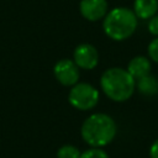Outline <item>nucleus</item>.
<instances>
[{
  "label": "nucleus",
  "instance_id": "f257e3e1",
  "mask_svg": "<svg viewBox=\"0 0 158 158\" xmlns=\"http://www.w3.org/2000/svg\"><path fill=\"white\" fill-rule=\"evenodd\" d=\"M116 123L106 114H93L81 125V137L90 146L101 148L116 136Z\"/></svg>",
  "mask_w": 158,
  "mask_h": 158
},
{
  "label": "nucleus",
  "instance_id": "f03ea898",
  "mask_svg": "<svg viewBox=\"0 0 158 158\" xmlns=\"http://www.w3.org/2000/svg\"><path fill=\"white\" fill-rule=\"evenodd\" d=\"M100 85L106 96L121 102L131 98L136 88V80L126 69L110 68L101 75Z\"/></svg>",
  "mask_w": 158,
  "mask_h": 158
},
{
  "label": "nucleus",
  "instance_id": "7ed1b4c3",
  "mask_svg": "<svg viewBox=\"0 0 158 158\" xmlns=\"http://www.w3.org/2000/svg\"><path fill=\"white\" fill-rule=\"evenodd\" d=\"M104 31L114 41L128 38L137 28V16L135 11L126 7H115L106 14L104 20Z\"/></svg>",
  "mask_w": 158,
  "mask_h": 158
},
{
  "label": "nucleus",
  "instance_id": "20e7f679",
  "mask_svg": "<svg viewBox=\"0 0 158 158\" xmlns=\"http://www.w3.org/2000/svg\"><path fill=\"white\" fill-rule=\"evenodd\" d=\"M68 100L73 107L86 111L99 102V91L88 83H79L70 89Z\"/></svg>",
  "mask_w": 158,
  "mask_h": 158
},
{
  "label": "nucleus",
  "instance_id": "39448f33",
  "mask_svg": "<svg viewBox=\"0 0 158 158\" xmlns=\"http://www.w3.org/2000/svg\"><path fill=\"white\" fill-rule=\"evenodd\" d=\"M79 67L70 59H62L54 65V75L57 80L65 85H75L79 80Z\"/></svg>",
  "mask_w": 158,
  "mask_h": 158
},
{
  "label": "nucleus",
  "instance_id": "423d86ee",
  "mask_svg": "<svg viewBox=\"0 0 158 158\" xmlns=\"http://www.w3.org/2000/svg\"><path fill=\"white\" fill-rule=\"evenodd\" d=\"M74 62L81 69H94L99 62V53L96 48L89 43L79 44L74 51Z\"/></svg>",
  "mask_w": 158,
  "mask_h": 158
},
{
  "label": "nucleus",
  "instance_id": "0eeeda50",
  "mask_svg": "<svg viewBox=\"0 0 158 158\" xmlns=\"http://www.w3.org/2000/svg\"><path fill=\"white\" fill-rule=\"evenodd\" d=\"M107 2L106 0H81L80 12L89 21H98L106 15Z\"/></svg>",
  "mask_w": 158,
  "mask_h": 158
},
{
  "label": "nucleus",
  "instance_id": "6e6552de",
  "mask_svg": "<svg viewBox=\"0 0 158 158\" xmlns=\"http://www.w3.org/2000/svg\"><path fill=\"white\" fill-rule=\"evenodd\" d=\"M149 69H151V63L148 58L142 57V56H138L131 59L127 67V72L133 77L135 80H138L146 77L147 74H149Z\"/></svg>",
  "mask_w": 158,
  "mask_h": 158
},
{
  "label": "nucleus",
  "instance_id": "1a4fd4ad",
  "mask_svg": "<svg viewBox=\"0 0 158 158\" xmlns=\"http://www.w3.org/2000/svg\"><path fill=\"white\" fill-rule=\"evenodd\" d=\"M133 10L139 19H152L158 11V0H135Z\"/></svg>",
  "mask_w": 158,
  "mask_h": 158
},
{
  "label": "nucleus",
  "instance_id": "9d476101",
  "mask_svg": "<svg viewBox=\"0 0 158 158\" xmlns=\"http://www.w3.org/2000/svg\"><path fill=\"white\" fill-rule=\"evenodd\" d=\"M137 88L141 94L146 96H152L158 94V80L156 77L147 74L146 77L137 80Z\"/></svg>",
  "mask_w": 158,
  "mask_h": 158
},
{
  "label": "nucleus",
  "instance_id": "9b49d317",
  "mask_svg": "<svg viewBox=\"0 0 158 158\" xmlns=\"http://www.w3.org/2000/svg\"><path fill=\"white\" fill-rule=\"evenodd\" d=\"M81 152L72 144L62 146L57 152V158H80Z\"/></svg>",
  "mask_w": 158,
  "mask_h": 158
},
{
  "label": "nucleus",
  "instance_id": "f8f14e48",
  "mask_svg": "<svg viewBox=\"0 0 158 158\" xmlns=\"http://www.w3.org/2000/svg\"><path fill=\"white\" fill-rule=\"evenodd\" d=\"M80 158H109V156L104 149L96 148V147H91L90 149L84 151L81 153Z\"/></svg>",
  "mask_w": 158,
  "mask_h": 158
},
{
  "label": "nucleus",
  "instance_id": "ddd939ff",
  "mask_svg": "<svg viewBox=\"0 0 158 158\" xmlns=\"http://www.w3.org/2000/svg\"><path fill=\"white\" fill-rule=\"evenodd\" d=\"M148 56L152 60L158 63V38H154L148 44Z\"/></svg>",
  "mask_w": 158,
  "mask_h": 158
},
{
  "label": "nucleus",
  "instance_id": "4468645a",
  "mask_svg": "<svg viewBox=\"0 0 158 158\" xmlns=\"http://www.w3.org/2000/svg\"><path fill=\"white\" fill-rule=\"evenodd\" d=\"M148 30L152 35L158 36V15H154L152 19H149L148 22Z\"/></svg>",
  "mask_w": 158,
  "mask_h": 158
},
{
  "label": "nucleus",
  "instance_id": "2eb2a0df",
  "mask_svg": "<svg viewBox=\"0 0 158 158\" xmlns=\"http://www.w3.org/2000/svg\"><path fill=\"white\" fill-rule=\"evenodd\" d=\"M149 157L151 158H158V139H156L151 148H149Z\"/></svg>",
  "mask_w": 158,
  "mask_h": 158
}]
</instances>
